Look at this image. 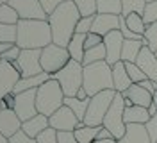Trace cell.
<instances>
[{"label":"cell","mask_w":157,"mask_h":143,"mask_svg":"<svg viewBox=\"0 0 157 143\" xmlns=\"http://www.w3.org/2000/svg\"><path fill=\"white\" fill-rule=\"evenodd\" d=\"M82 18L73 0L61 4L52 14H48V23L52 29V41L59 47H68L71 38L75 36V27Z\"/></svg>","instance_id":"6da1fadb"},{"label":"cell","mask_w":157,"mask_h":143,"mask_svg":"<svg viewBox=\"0 0 157 143\" xmlns=\"http://www.w3.org/2000/svg\"><path fill=\"white\" fill-rule=\"evenodd\" d=\"M18 39L16 45L21 50L25 48H41L48 47L52 41V29L48 20H20L18 22Z\"/></svg>","instance_id":"7a4b0ae2"},{"label":"cell","mask_w":157,"mask_h":143,"mask_svg":"<svg viewBox=\"0 0 157 143\" xmlns=\"http://www.w3.org/2000/svg\"><path fill=\"white\" fill-rule=\"evenodd\" d=\"M89 97L102 93L104 89H114L113 82V66L107 61H98L84 66V86Z\"/></svg>","instance_id":"3957f363"},{"label":"cell","mask_w":157,"mask_h":143,"mask_svg":"<svg viewBox=\"0 0 157 143\" xmlns=\"http://www.w3.org/2000/svg\"><path fill=\"white\" fill-rule=\"evenodd\" d=\"M36 105H38V113L45 114L48 118L64 105V91L56 79H50L43 86L38 88Z\"/></svg>","instance_id":"277c9868"},{"label":"cell","mask_w":157,"mask_h":143,"mask_svg":"<svg viewBox=\"0 0 157 143\" xmlns=\"http://www.w3.org/2000/svg\"><path fill=\"white\" fill-rule=\"evenodd\" d=\"M52 79L61 84L64 97H77V91L84 86V65L71 59L61 72L54 73Z\"/></svg>","instance_id":"5b68a950"},{"label":"cell","mask_w":157,"mask_h":143,"mask_svg":"<svg viewBox=\"0 0 157 143\" xmlns=\"http://www.w3.org/2000/svg\"><path fill=\"white\" fill-rule=\"evenodd\" d=\"M114 97H116V89H104L102 93L91 97L88 113H86V118L82 124L89 125V127H102L104 118H105Z\"/></svg>","instance_id":"8992f818"},{"label":"cell","mask_w":157,"mask_h":143,"mask_svg":"<svg viewBox=\"0 0 157 143\" xmlns=\"http://www.w3.org/2000/svg\"><path fill=\"white\" fill-rule=\"evenodd\" d=\"M123 114H125V98H123L121 93L116 91V97H114V100H113V104H111L107 114L104 118V124H102V127H105L107 131H111V134L114 136L116 141H120L123 138L125 129H127Z\"/></svg>","instance_id":"52a82bcc"},{"label":"cell","mask_w":157,"mask_h":143,"mask_svg":"<svg viewBox=\"0 0 157 143\" xmlns=\"http://www.w3.org/2000/svg\"><path fill=\"white\" fill-rule=\"evenodd\" d=\"M71 61L70 52L66 47H59L56 43H50L48 47L41 48V68L48 75L61 72Z\"/></svg>","instance_id":"ba28073f"},{"label":"cell","mask_w":157,"mask_h":143,"mask_svg":"<svg viewBox=\"0 0 157 143\" xmlns=\"http://www.w3.org/2000/svg\"><path fill=\"white\" fill-rule=\"evenodd\" d=\"M13 66L21 73V77H32L41 73L43 72V68H41V50H38V48L21 50L18 61H14Z\"/></svg>","instance_id":"9c48e42d"},{"label":"cell","mask_w":157,"mask_h":143,"mask_svg":"<svg viewBox=\"0 0 157 143\" xmlns=\"http://www.w3.org/2000/svg\"><path fill=\"white\" fill-rule=\"evenodd\" d=\"M9 6L16 9L20 20H48L39 0H9Z\"/></svg>","instance_id":"30bf717a"},{"label":"cell","mask_w":157,"mask_h":143,"mask_svg":"<svg viewBox=\"0 0 157 143\" xmlns=\"http://www.w3.org/2000/svg\"><path fill=\"white\" fill-rule=\"evenodd\" d=\"M36 91L38 89H29V91H21L16 93V105H14V113L18 114L21 122H27L32 116L38 114V105H36Z\"/></svg>","instance_id":"8fae6325"},{"label":"cell","mask_w":157,"mask_h":143,"mask_svg":"<svg viewBox=\"0 0 157 143\" xmlns=\"http://www.w3.org/2000/svg\"><path fill=\"white\" fill-rule=\"evenodd\" d=\"M48 120H50V127L56 129L57 133H63V131L73 133L78 125H80V122L77 120V116L73 114V111L70 107H66V105H63L61 109H57Z\"/></svg>","instance_id":"7c38bea8"},{"label":"cell","mask_w":157,"mask_h":143,"mask_svg":"<svg viewBox=\"0 0 157 143\" xmlns=\"http://www.w3.org/2000/svg\"><path fill=\"white\" fill-rule=\"evenodd\" d=\"M20 79L21 73L13 66V63L0 61V100L9 93H14V88Z\"/></svg>","instance_id":"4fadbf2b"},{"label":"cell","mask_w":157,"mask_h":143,"mask_svg":"<svg viewBox=\"0 0 157 143\" xmlns=\"http://www.w3.org/2000/svg\"><path fill=\"white\" fill-rule=\"evenodd\" d=\"M123 43H125V38L121 34V30H113L109 32L107 36H104V45H105V50H107V61L111 66H114L118 61H121V48H123Z\"/></svg>","instance_id":"5bb4252c"},{"label":"cell","mask_w":157,"mask_h":143,"mask_svg":"<svg viewBox=\"0 0 157 143\" xmlns=\"http://www.w3.org/2000/svg\"><path fill=\"white\" fill-rule=\"evenodd\" d=\"M120 22H121V16H116V14H100V13H97L91 32L100 34L104 38V36H107L109 32L120 29Z\"/></svg>","instance_id":"9a60e30c"},{"label":"cell","mask_w":157,"mask_h":143,"mask_svg":"<svg viewBox=\"0 0 157 143\" xmlns=\"http://www.w3.org/2000/svg\"><path fill=\"white\" fill-rule=\"evenodd\" d=\"M136 65L145 72V75H147L150 81L157 82V56H155L154 50H150L148 47H143V50H141L139 56H137Z\"/></svg>","instance_id":"2e32d148"},{"label":"cell","mask_w":157,"mask_h":143,"mask_svg":"<svg viewBox=\"0 0 157 143\" xmlns=\"http://www.w3.org/2000/svg\"><path fill=\"white\" fill-rule=\"evenodd\" d=\"M21 125L23 122L18 118L14 109H4L0 113V133L6 138H13L18 131H21Z\"/></svg>","instance_id":"e0dca14e"},{"label":"cell","mask_w":157,"mask_h":143,"mask_svg":"<svg viewBox=\"0 0 157 143\" xmlns=\"http://www.w3.org/2000/svg\"><path fill=\"white\" fill-rule=\"evenodd\" d=\"M118 143H152V140H150V134L147 131V125L127 124L125 134Z\"/></svg>","instance_id":"ac0fdd59"},{"label":"cell","mask_w":157,"mask_h":143,"mask_svg":"<svg viewBox=\"0 0 157 143\" xmlns=\"http://www.w3.org/2000/svg\"><path fill=\"white\" fill-rule=\"evenodd\" d=\"M121 95L128 98L132 105H141V107H150V105L154 104V95L147 91L145 88H141L139 84H132L128 88L125 93H121Z\"/></svg>","instance_id":"d6986e66"},{"label":"cell","mask_w":157,"mask_h":143,"mask_svg":"<svg viewBox=\"0 0 157 143\" xmlns=\"http://www.w3.org/2000/svg\"><path fill=\"white\" fill-rule=\"evenodd\" d=\"M48 127H50L48 116H45V114L38 113L36 116H32L30 120L23 122V125H21V131L27 134V136H30V138H34V140H36L39 134L45 133Z\"/></svg>","instance_id":"ffe728a7"},{"label":"cell","mask_w":157,"mask_h":143,"mask_svg":"<svg viewBox=\"0 0 157 143\" xmlns=\"http://www.w3.org/2000/svg\"><path fill=\"white\" fill-rule=\"evenodd\" d=\"M113 82H114V89L118 93H125L128 88L132 86V81L127 73V68L123 61H118L113 66Z\"/></svg>","instance_id":"44dd1931"},{"label":"cell","mask_w":157,"mask_h":143,"mask_svg":"<svg viewBox=\"0 0 157 143\" xmlns=\"http://www.w3.org/2000/svg\"><path fill=\"white\" fill-rule=\"evenodd\" d=\"M50 79H52V75H48L47 72H41V73L32 75V77H21L18 81V84H16V88H14V93L29 91V89H38L39 86H43Z\"/></svg>","instance_id":"7402d4cb"},{"label":"cell","mask_w":157,"mask_h":143,"mask_svg":"<svg viewBox=\"0 0 157 143\" xmlns=\"http://www.w3.org/2000/svg\"><path fill=\"white\" fill-rule=\"evenodd\" d=\"M150 118H152V114H150V111H148V107H141V105H130V107H125V114H123L125 124L147 125Z\"/></svg>","instance_id":"603a6c76"},{"label":"cell","mask_w":157,"mask_h":143,"mask_svg":"<svg viewBox=\"0 0 157 143\" xmlns=\"http://www.w3.org/2000/svg\"><path fill=\"white\" fill-rule=\"evenodd\" d=\"M143 47H147L143 39H125L123 48H121V61H125V63H136L137 56L143 50Z\"/></svg>","instance_id":"cb8c5ba5"},{"label":"cell","mask_w":157,"mask_h":143,"mask_svg":"<svg viewBox=\"0 0 157 143\" xmlns=\"http://www.w3.org/2000/svg\"><path fill=\"white\" fill-rule=\"evenodd\" d=\"M66 48H68L70 57L73 61L82 63L84 61V54H86V34H75Z\"/></svg>","instance_id":"d4e9b609"},{"label":"cell","mask_w":157,"mask_h":143,"mask_svg":"<svg viewBox=\"0 0 157 143\" xmlns=\"http://www.w3.org/2000/svg\"><path fill=\"white\" fill-rule=\"evenodd\" d=\"M89 100H91V97L86 98V100H80L77 97H64V105L73 111V114L77 116L78 122H84L86 113H88V107H89Z\"/></svg>","instance_id":"484cf974"},{"label":"cell","mask_w":157,"mask_h":143,"mask_svg":"<svg viewBox=\"0 0 157 143\" xmlns=\"http://www.w3.org/2000/svg\"><path fill=\"white\" fill-rule=\"evenodd\" d=\"M123 20H125V25L128 27L130 32H136V34H139V36L145 38L147 23H145V20H143V14H139V13H130L127 16H123Z\"/></svg>","instance_id":"4316f807"},{"label":"cell","mask_w":157,"mask_h":143,"mask_svg":"<svg viewBox=\"0 0 157 143\" xmlns=\"http://www.w3.org/2000/svg\"><path fill=\"white\" fill-rule=\"evenodd\" d=\"M98 133H100V127H89V125H84L82 122L73 131V134H75V138H77L78 143H93L97 140Z\"/></svg>","instance_id":"83f0119b"},{"label":"cell","mask_w":157,"mask_h":143,"mask_svg":"<svg viewBox=\"0 0 157 143\" xmlns=\"http://www.w3.org/2000/svg\"><path fill=\"white\" fill-rule=\"evenodd\" d=\"M105 59H107V50H105V45L104 43H100L97 47L86 50L82 65L88 66V65H93V63H98V61H105Z\"/></svg>","instance_id":"f1b7e54d"},{"label":"cell","mask_w":157,"mask_h":143,"mask_svg":"<svg viewBox=\"0 0 157 143\" xmlns=\"http://www.w3.org/2000/svg\"><path fill=\"white\" fill-rule=\"evenodd\" d=\"M98 13L100 14H123V4L121 0H98Z\"/></svg>","instance_id":"f546056e"},{"label":"cell","mask_w":157,"mask_h":143,"mask_svg":"<svg viewBox=\"0 0 157 143\" xmlns=\"http://www.w3.org/2000/svg\"><path fill=\"white\" fill-rule=\"evenodd\" d=\"M80 16H95L98 13V0H73Z\"/></svg>","instance_id":"4dcf8cb0"},{"label":"cell","mask_w":157,"mask_h":143,"mask_svg":"<svg viewBox=\"0 0 157 143\" xmlns=\"http://www.w3.org/2000/svg\"><path fill=\"white\" fill-rule=\"evenodd\" d=\"M20 16L14 7H11L9 4L0 6V23H7V25H18Z\"/></svg>","instance_id":"1f68e13d"},{"label":"cell","mask_w":157,"mask_h":143,"mask_svg":"<svg viewBox=\"0 0 157 143\" xmlns=\"http://www.w3.org/2000/svg\"><path fill=\"white\" fill-rule=\"evenodd\" d=\"M18 39V27L16 25H7L0 23V43H14Z\"/></svg>","instance_id":"d6a6232c"},{"label":"cell","mask_w":157,"mask_h":143,"mask_svg":"<svg viewBox=\"0 0 157 143\" xmlns=\"http://www.w3.org/2000/svg\"><path fill=\"white\" fill-rule=\"evenodd\" d=\"M121 4H123V14L121 16H127L130 13L143 14L145 6H147V0H121Z\"/></svg>","instance_id":"836d02e7"},{"label":"cell","mask_w":157,"mask_h":143,"mask_svg":"<svg viewBox=\"0 0 157 143\" xmlns=\"http://www.w3.org/2000/svg\"><path fill=\"white\" fill-rule=\"evenodd\" d=\"M145 45H147L150 50L157 52V22L155 23H150L147 25V30H145Z\"/></svg>","instance_id":"e575fe53"},{"label":"cell","mask_w":157,"mask_h":143,"mask_svg":"<svg viewBox=\"0 0 157 143\" xmlns=\"http://www.w3.org/2000/svg\"><path fill=\"white\" fill-rule=\"evenodd\" d=\"M123 63H125V61H123ZM125 68H127V73H128V77H130V81H132V84H139L141 81L148 79V77L145 75V72L137 66L136 63H125Z\"/></svg>","instance_id":"d590c367"},{"label":"cell","mask_w":157,"mask_h":143,"mask_svg":"<svg viewBox=\"0 0 157 143\" xmlns=\"http://www.w3.org/2000/svg\"><path fill=\"white\" fill-rule=\"evenodd\" d=\"M143 20L145 23L150 25V23H155L157 22V2H148L145 6V11H143Z\"/></svg>","instance_id":"8d00e7d4"},{"label":"cell","mask_w":157,"mask_h":143,"mask_svg":"<svg viewBox=\"0 0 157 143\" xmlns=\"http://www.w3.org/2000/svg\"><path fill=\"white\" fill-rule=\"evenodd\" d=\"M93 22H95V16H82L75 27V34H89L93 29Z\"/></svg>","instance_id":"74e56055"},{"label":"cell","mask_w":157,"mask_h":143,"mask_svg":"<svg viewBox=\"0 0 157 143\" xmlns=\"http://www.w3.org/2000/svg\"><path fill=\"white\" fill-rule=\"evenodd\" d=\"M36 140H38V143H59L57 141V131L52 129V127H48L45 133H41Z\"/></svg>","instance_id":"f35d334b"},{"label":"cell","mask_w":157,"mask_h":143,"mask_svg":"<svg viewBox=\"0 0 157 143\" xmlns=\"http://www.w3.org/2000/svg\"><path fill=\"white\" fill-rule=\"evenodd\" d=\"M20 54H21V48L18 45H14L13 48H9L7 52H4L2 56H0V61H7V63H14V61H18Z\"/></svg>","instance_id":"ab89813d"},{"label":"cell","mask_w":157,"mask_h":143,"mask_svg":"<svg viewBox=\"0 0 157 143\" xmlns=\"http://www.w3.org/2000/svg\"><path fill=\"white\" fill-rule=\"evenodd\" d=\"M39 2H41V6H43L45 13H47V14H52L61 4H64V2H68V0H39Z\"/></svg>","instance_id":"60d3db41"},{"label":"cell","mask_w":157,"mask_h":143,"mask_svg":"<svg viewBox=\"0 0 157 143\" xmlns=\"http://www.w3.org/2000/svg\"><path fill=\"white\" fill-rule=\"evenodd\" d=\"M147 131L148 134H150V140H152V143H157V113L148 120L147 124Z\"/></svg>","instance_id":"b9f144b4"},{"label":"cell","mask_w":157,"mask_h":143,"mask_svg":"<svg viewBox=\"0 0 157 143\" xmlns=\"http://www.w3.org/2000/svg\"><path fill=\"white\" fill-rule=\"evenodd\" d=\"M100 43H104V38H102L100 34H95V32L86 34V50H88V48L97 47V45H100Z\"/></svg>","instance_id":"7bdbcfd3"},{"label":"cell","mask_w":157,"mask_h":143,"mask_svg":"<svg viewBox=\"0 0 157 143\" xmlns=\"http://www.w3.org/2000/svg\"><path fill=\"white\" fill-rule=\"evenodd\" d=\"M9 140H11V143H38V140H34V138L27 136L23 131H18V133L14 134L13 138H9Z\"/></svg>","instance_id":"ee69618b"},{"label":"cell","mask_w":157,"mask_h":143,"mask_svg":"<svg viewBox=\"0 0 157 143\" xmlns=\"http://www.w3.org/2000/svg\"><path fill=\"white\" fill-rule=\"evenodd\" d=\"M57 141L59 143H78L77 138H75V134L73 133H66V131L57 133Z\"/></svg>","instance_id":"f6af8a7d"},{"label":"cell","mask_w":157,"mask_h":143,"mask_svg":"<svg viewBox=\"0 0 157 143\" xmlns=\"http://www.w3.org/2000/svg\"><path fill=\"white\" fill-rule=\"evenodd\" d=\"M2 102H4V107H6V109H14V105H16V93L6 95L2 98Z\"/></svg>","instance_id":"bcb514c9"},{"label":"cell","mask_w":157,"mask_h":143,"mask_svg":"<svg viewBox=\"0 0 157 143\" xmlns=\"http://www.w3.org/2000/svg\"><path fill=\"white\" fill-rule=\"evenodd\" d=\"M139 86H141V88H145L147 91H150L152 95H155V91H157V82L150 81V79H145V81H141V82H139Z\"/></svg>","instance_id":"7dc6e473"},{"label":"cell","mask_w":157,"mask_h":143,"mask_svg":"<svg viewBox=\"0 0 157 143\" xmlns=\"http://www.w3.org/2000/svg\"><path fill=\"white\" fill-rule=\"evenodd\" d=\"M97 140H114V136H113L111 131H107L105 127H100V133H98Z\"/></svg>","instance_id":"c3c4849f"},{"label":"cell","mask_w":157,"mask_h":143,"mask_svg":"<svg viewBox=\"0 0 157 143\" xmlns=\"http://www.w3.org/2000/svg\"><path fill=\"white\" fill-rule=\"evenodd\" d=\"M14 47V43H0V56L4 54V52H7L9 48Z\"/></svg>","instance_id":"681fc988"},{"label":"cell","mask_w":157,"mask_h":143,"mask_svg":"<svg viewBox=\"0 0 157 143\" xmlns=\"http://www.w3.org/2000/svg\"><path fill=\"white\" fill-rule=\"evenodd\" d=\"M77 98H80V100H86V98H89V95H88V91L84 89V88H80L77 91Z\"/></svg>","instance_id":"f907efd6"},{"label":"cell","mask_w":157,"mask_h":143,"mask_svg":"<svg viewBox=\"0 0 157 143\" xmlns=\"http://www.w3.org/2000/svg\"><path fill=\"white\" fill-rule=\"evenodd\" d=\"M93 143H118L116 140H95Z\"/></svg>","instance_id":"816d5d0a"},{"label":"cell","mask_w":157,"mask_h":143,"mask_svg":"<svg viewBox=\"0 0 157 143\" xmlns=\"http://www.w3.org/2000/svg\"><path fill=\"white\" fill-rule=\"evenodd\" d=\"M0 143H11V140H9V138H6L4 134L0 133Z\"/></svg>","instance_id":"f5cc1de1"},{"label":"cell","mask_w":157,"mask_h":143,"mask_svg":"<svg viewBox=\"0 0 157 143\" xmlns=\"http://www.w3.org/2000/svg\"><path fill=\"white\" fill-rule=\"evenodd\" d=\"M154 105L157 107V91H155V95H154Z\"/></svg>","instance_id":"db71d44e"},{"label":"cell","mask_w":157,"mask_h":143,"mask_svg":"<svg viewBox=\"0 0 157 143\" xmlns=\"http://www.w3.org/2000/svg\"><path fill=\"white\" fill-rule=\"evenodd\" d=\"M4 109H6V107H4V102H2V100H0V113H2V111H4Z\"/></svg>","instance_id":"11a10c76"},{"label":"cell","mask_w":157,"mask_h":143,"mask_svg":"<svg viewBox=\"0 0 157 143\" xmlns=\"http://www.w3.org/2000/svg\"><path fill=\"white\" fill-rule=\"evenodd\" d=\"M4 4H9V0H0V6H4Z\"/></svg>","instance_id":"9f6ffc18"},{"label":"cell","mask_w":157,"mask_h":143,"mask_svg":"<svg viewBox=\"0 0 157 143\" xmlns=\"http://www.w3.org/2000/svg\"><path fill=\"white\" fill-rule=\"evenodd\" d=\"M148 2H157V0H147V4H148Z\"/></svg>","instance_id":"6f0895ef"},{"label":"cell","mask_w":157,"mask_h":143,"mask_svg":"<svg viewBox=\"0 0 157 143\" xmlns=\"http://www.w3.org/2000/svg\"><path fill=\"white\" fill-rule=\"evenodd\" d=\"M155 56H157V52H155Z\"/></svg>","instance_id":"680465c9"}]
</instances>
